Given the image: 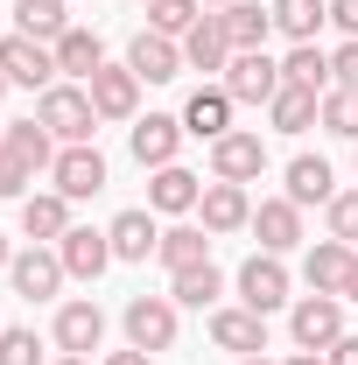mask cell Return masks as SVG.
Listing matches in <instances>:
<instances>
[{
	"instance_id": "cell-24",
	"label": "cell",
	"mask_w": 358,
	"mask_h": 365,
	"mask_svg": "<svg viewBox=\"0 0 358 365\" xmlns=\"http://www.w3.org/2000/svg\"><path fill=\"white\" fill-rule=\"evenodd\" d=\"M232 63V43H225L218 14H204L190 36H183V71H225Z\"/></svg>"
},
{
	"instance_id": "cell-28",
	"label": "cell",
	"mask_w": 358,
	"mask_h": 365,
	"mask_svg": "<svg viewBox=\"0 0 358 365\" xmlns=\"http://www.w3.org/2000/svg\"><path fill=\"white\" fill-rule=\"evenodd\" d=\"M49 49H56V78H85V85H91V71L106 63V49H98L91 29H63Z\"/></svg>"
},
{
	"instance_id": "cell-25",
	"label": "cell",
	"mask_w": 358,
	"mask_h": 365,
	"mask_svg": "<svg viewBox=\"0 0 358 365\" xmlns=\"http://www.w3.org/2000/svg\"><path fill=\"white\" fill-rule=\"evenodd\" d=\"M218 295H225V274L211 267V260L169 274V302H176V309H218Z\"/></svg>"
},
{
	"instance_id": "cell-6",
	"label": "cell",
	"mask_w": 358,
	"mask_h": 365,
	"mask_svg": "<svg viewBox=\"0 0 358 365\" xmlns=\"http://www.w3.org/2000/svg\"><path fill=\"white\" fill-rule=\"evenodd\" d=\"M49 182H56V197H98L106 190V155L91 148V140H78V148H56V162H49Z\"/></svg>"
},
{
	"instance_id": "cell-8",
	"label": "cell",
	"mask_w": 358,
	"mask_h": 365,
	"mask_svg": "<svg viewBox=\"0 0 358 365\" xmlns=\"http://www.w3.org/2000/svg\"><path fill=\"white\" fill-rule=\"evenodd\" d=\"M7 281H14V295H29V302H49L71 274H63V253H49V246H29V253H14L7 260Z\"/></svg>"
},
{
	"instance_id": "cell-37",
	"label": "cell",
	"mask_w": 358,
	"mask_h": 365,
	"mask_svg": "<svg viewBox=\"0 0 358 365\" xmlns=\"http://www.w3.org/2000/svg\"><path fill=\"white\" fill-rule=\"evenodd\" d=\"M0 365H43V337L36 330H0Z\"/></svg>"
},
{
	"instance_id": "cell-3",
	"label": "cell",
	"mask_w": 358,
	"mask_h": 365,
	"mask_svg": "<svg viewBox=\"0 0 358 365\" xmlns=\"http://www.w3.org/2000/svg\"><path fill=\"white\" fill-rule=\"evenodd\" d=\"M281 85H288V78H281V63H274L267 49H239V56L225 63V91H232V106H267Z\"/></svg>"
},
{
	"instance_id": "cell-46",
	"label": "cell",
	"mask_w": 358,
	"mask_h": 365,
	"mask_svg": "<svg viewBox=\"0 0 358 365\" xmlns=\"http://www.w3.org/2000/svg\"><path fill=\"white\" fill-rule=\"evenodd\" d=\"M56 365H91V359H71V351H63V359H56Z\"/></svg>"
},
{
	"instance_id": "cell-36",
	"label": "cell",
	"mask_w": 358,
	"mask_h": 365,
	"mask_svg": "<svg viewBox=\"0 0 358 365\" xmlns=\"http://www.w3.org/2000/svg\"><path fill=\"white\" fill-rule=\"evenodd\" d=\"M323 211H330V239L358 246V190H337V197H330Z\"/></svg>"
},
{
	"instance_id": "cell-44",
	"label": "cell",
	"mask_w": 358,
	"mask_h": 365,
	"mask_svg": "<svg viewBox=\"0 0 358 365\" xmlns=\"http://www.w3.org/2000/svg\"><path fill=\"white\" fill-rule=\"evenodd\" d=\"M281 365H330L323 351H295V359H281Z\"/></svg>"
},
{
	"instance_id": "cell-41",
	"label": "cell",
	"mask_w": 358,
	"mask_h": 365,
	"mask_svg": "<svg viewBox=\"0 0 358 365\" xmlns=\"http://www.w3.org/2000/svg\"><path fill=\"white\" fill-rule=\"evenodd\" d=\"M323 359H330V365H358V330H344V337H337Z\"/></svg>"
},
{
	"instance_id": "cell-2",
	"label": "cell",
	"mask_w": 358,
	"mask_h": 365,
	"mask_svg": "<svg viewBox=\"0 0 358 365\" xmlns=\"http://www.w3.org/2000/svg\"><path fill=\"white\" fill-rule=\"evenodd\" d=\"M288 337H295V351H330L344 337V295H302L288 309Z\"/></svg>"
},
{
	"instance_id": "cell-16",
	"label": "cell",
	"mask_w": 358,
	"mask_h": 365,
	"mask_svg": "<svg viewBox=\"0 0 358 365\" xmlns=\"http://www.w3.org/2000/svg\"><path fill=\"white\" fill-rule=\"evenodd\" d=\"M253 232H260V253H295L302 246V204H288V197L253 204Z\"/></svg>"
},
{
	"instance_id": "cell-31",
	"label": "cell",
	"mask_w": 358,
	"mask_h": 365,
	"mask_svg": "<svg viewBox=\"0 0 358 365\" xmlns=\"http://www.w3.org/2000/svg\"><path fill=\"white\" fill-rule=\"evenodd\" d=\"M323 21H330V0H274V29L288 43H316Z\"/></svg>"
},
{
	"instance_id": "cell-42",
	"label": "cell",
	"mask_w": 358,
	"mask_h": 365,
	"mask_svg": "<svg viewBox=\"0 0 358 365\" xmlns=\"http://www.w3.org/2000/svg\"><path fill=\"white\" fill-rule=\"evenodd\" d=\"M106 365H155V351H134V344H127V351H113Z\"/></svg>"
},
{
	"instance_id": "cell-38",
	"label": "cell",
	"mask_w": 358,
	"mask_h": 365,
	"mask_svg": "<svg viewBox=\"0 0 358 365\" xmlns=\"http://www.w3.org/2000/svg\"><path fill=\"white\" fill-rule=\"evenodd\" d=\"M29 182H36V169L14 148H0V197H29Z\"/></svg>"
},
{
	"instance_id": "cell-4",
	"label": "cell",
	"mask_w": 358,
	"mask_h": 365,
	"mask_svg": "<svg viewBox=\"0 0 358 365\" xmlns=\"http://www.w3.org/2000/svg\"><path fill=\"white\" fill-rule=\"evenodd\" d=\"M239 302H246L253 317H274V309L295 302V295H288V267H281V253H253V260L239 267Z\"/></svg>"
},
{
	"instance_id": "cell-10",
	"label": "cell",
	"mask_w": 358,
	"mask_h": 365,
	"mask_svg": "<svg viewBox=\"0 0 358 365\" xmlns=\"http://www.w3.org/2000/svg\"><path fill=\"white\" fill-rule=\"evenodd\" d=\"M85 91H91V106H98V120H134L140 113V78L127 63H98Z\"/></svg>"
},
{
	"instance_id": "cell-30",
	"label": "cell",
	"mask_w": 358,
	"mask_h": 365,
	"mask_svg": "<svg viewBox=\"0 0 358 365\" xmlns=\"http://www.w3.org/2000/svg\"><path fill=\"white\" fill-rule=\"evenodd\" d=\"M0 148H14L29 169H49V162H56V134H49L43 120H14V127H0Z\"/></svg>"
},
{
	"instance_id": "cell-19",
	"label": "cell",
	"mask_w": 358,
	"mask_h": 365,
	"mask_svg": "<svg viewBox=\"0 0 358 365\" xmlns=\"http://www.w3.org/2000/svg\"><path fill=\"white\" fill-rule=\"evenodd\" d=\"M352 253H358V246H344V239H316L310 260H302V281H310V295H344Z\"/></svg>"
},
{
	"instance_id": "cell-32",
	"label": "cell",
	"mask_w": 358,
	"mask_h": 365,
	"mask_svg": "<svg viewBox=\"0 0 358 365\" xmlns=\"http://www.w3.org/2000/svg\"><path fill=\"white\" fill-rule=\"evenodd\" d=\"M281 78L302 85V91H330V56H323L316 43H295V49H288V63H281Z\"/></svg>"
},
{
	"instance_id": "cell-40",
	"label": "cell",
	"mask_w": 358,
	"mask_h": 365,
	"mask_svg": "<svg viewBox=\"0 0 358 365\" xmlns=\"http://www.w3.org/2000/svg\"><path fill=\"white\" fill-rule=\"evenodd\" d=\"M330 21L344 29V43H358V0H330Z\"/></svg>"
},
{
	"instance_id": "cell-35",
	"label": "cell",
	"mask_w": 358,
	"mask_h": 365,
	"mask_svg": "<svg viewBox=\"0 0 358 365\" xmlns=\"http://www.w3.org/2000/svg\"><path fill=\"white\" fill-rule=\"evenodd\" d=\"M323 134L358 140V91H344V85H330V91H323Z\"/></svg>"
},
{
	"instance_id": "cell-1",
	"label": "cell",
	"mask_w": 358,
	"mask_h": 365,
	"mask_svg": "<svg viewBox=\"0 0 358 365\" xmlns=\"http://www.w3.org/2000/svg\"><path fill=\"white\" fill-rule=\"evenodd\" d=\"M36 120H43V127L63 140V148H78V140L98 134V106H91V91H85V85H49V91H43V106H36Z\"/></svg>"
},
{
	"instance_id": "cell-21",
	"label": "cell",
	"mask_w": 358,
	"mask_h": 365,
	"mask_svg": "<svg viewBox=\"0 0 358 365\" xmlns=\"http://www.w3.org/2000/svg\"><path fill=\"white\" fill-rule=\"evenodd\" d=\"M204 204V176H190V169H155V182H148V211H169V218H183V211H197Z\"/></svg>"
},
{
	"instance_id": "cell-39",
	"label": "cell",
	"mask_w": 358,
	"mask_h": 365,
	"mask_svg": "<svg viewBox=\"0 0 358 365\" xmlns=\"http://www.w3.org/2000/svg\"><path fill=\"white\" fill-rule=\"evenodd\" d=\"M330 85L358 91V43H344V49H337V56H330Z\"/></svg>"
},
{
	"instance_id": "cell-33",
	"label": "cell",
	"mask_w": 358,
	"mask_h": 365,
	"mask_svg": "<svg viewBox=\"0 0 358 365\" xmlns=\"http://www.w3.org/2000/svg\"><path fill=\"white\" fill-rule=\"evenodd\" d=\"M14 14H21V36H36V43H56V36L71 29L63 0H14Z\"/></svg>"
},
{
	"instance_id": "cell-26",
	"label": "cell",
	"mask_w": 358,
	"mask_h": 365,
	"mask_svg": "<svg viewBox=\"0 0 358 365\" xmlns=\"http://www.w3.org/2000/svg\"><path fill=\"white\" fill-rule=\"evenodd\" d=\"M337 197V176L323 155H295L288 162V204H330Z\"/></svg>"
},
{
	"instance_id": "cell-5",
	"label": "cell",
	"mask_w": 358,
	"mask_h": 365,
	"mask_svg": "<svg viewBox=\"0 0 358 365\" xmlns=\"http://www.w3.org/2000/svg\"><path fill=\"white\" fill-rule=\"evenodd\" d=\"M0 71H7V85H29V91H49L56 85V49L36 43V36H0Z\"/></svg>"
},
{
	"instance_id": "cell-9",
	"label": "cell",
	"mask_w": 358,
	"mask_h": 365,
	"mask_svg": "<svg viewBox=\"0 0 358 365\" xmlns=\"http://www.w3.org/2000/svg\"><path fill=\"white\" fill-rule=\"evenodd\" d=\"M127 71H134L140 85H169V78H183V43H176V36L140 29L134 43H127Z\"/></svg>"
},
{
	"instance_id": "cell-34",
	"label": "cell",
	"mask_w": 358,
	"mask_h": 365,
	"mask_svg": "<svg viewBox=\"0 0 358 365\" xmlns=\"http://www.w3.org/2000/svg\"><path fill=\"white\" fill-rule=\"evenodd\" d=\"M197 21H204V0H155V7H148V29H155V36H176V43Z\"/></svg>"
},
{
	"instance_id": "cell-7",
	"label": "cell",
	"mask_w": 358,
	"mask_h": 365,
	"mask_svg": "<svg viewBox=\"0 0 358 365\" xmlns=\"http://www.w3.org/2000/svg\"><path fill=\"white\" fill-rule=\"evenodd\" d=\"M127 344L134 351H169L176 344V302L169 295H134L127 302Z\"/></svg>"
},
{
	"instance_id": "cell-48",
	"label": "cell",
	"mask_w": 358,
	"mask_h": 365,
	"mask_svg": "<svg viewBox=\"0 0 358 365\" xmlns=\"http://www.w3.org/2000/svg\"><path fill=\"white\" fill-rule=\"evenodd\" d=\"M0 98H7V71H0Z\"/></svg>"
},
{
	"instance_id": "cell-11",
	"label": "cell",
	"mask_w": 358,
	"mask_h": 365,
	"mask_svg": "<svg viewBox=\"0 0 358 365\" xmlns=\"http://www.w3.org/2000/svg\"><path fill=\"white\" fill-rule=\"evenodd\" d=\"M197 211H204V232H211V239H218V232H246V225H253V197H246V182H218V176H211Z\"/></svg>"
},
{
	"instance_id": "cell-45",
	"label": "cell",
	"mask_w": 358,
	"mask_h": 365,
	"mask_svg": "<svg viewBox=\"0 0 358 365\" xmlns=\"http://www.w3.org/2000/svg\"><path fill=\"white\" fill-rule=\"evenodd\" d=\"M7 260H14V253H7V232H0V267H7Z\"/></svg>"
},
{
	"instance_id": "cell-29",
	"label": "cell",
	"mask_w": 358,
	"mask_h": 365,
	"mask_svg": "<svg viewBox=\"0 0 358 365\" xmlns=\"http://www.w3.org/2000/svg\"><path fill=\"white\" fill-rule=\"evenodd\" d=\"M155 260H162L169 274L204 267V260H211V232H197V225H169V232H162V246H155Z\"/></svg>"
},
{
	"instance_id": "cell-18",
	"label": "cell",
	"mask_w": 358,
	"mask_h": 365,
	"mask_svg": "<svg viewBox=\"0 0 358 365\" xmlns=\"http://www.w3.org/2000/svg\"><path fill=\"white\" fill-rule=\"evenodd\" d=\"M183 134H197V140H225V134H232V91H225V85L190 91V106H183Z\"/></svg>"
},
{
	"instance_id": "cell-27",
	"label": "cell",
	"mask_w": 358,
	"mask_h": 365,
	"mask_svg": "<svg viewBox=\"0 0 358 365\" xmlns=\"http://www.w3.org/2000/svg\"><path fill=\"white\" fill-rule=\"evenodd\" d=\"M106 239H113V260H148V253L162 246V232H155L148 211H120V218L106 225Z\"/></svg>"
},
{
	"instance_id": "cell-15",
	"label": "cell",
	"mask_w": 358,
	"mask_h": 365,
	"mask_svg": "<svg viewBox=\"0 0 358 365\" xmlns=\"http://www.w3.org/2000/svg\"><path fill=\"white\" fill-rule=\"evenodd\" d=\"M211 344H218V351H239V359H260V351H267V317H253L246 302H239V309H218V317H211Z\"/></svg>"
},
{
	"instance_id": "cell-43",
	"label": "cell",
	"mask_w": 358,
	"mask_h": 365,
	"mask_svg": "<svg viewBox=\"0 0 358 365\" xmlns=\"http://www.w3.org/2000/svg\"><path fill=\"white\" fill-rule=\"evenodd\" d=\"M344 302H358V253H352V274H344Z\"/></svg>"
},
{
	"instance_id": "cell-20",
	"label": "cell",
	"mask_w": 358,
	"mask_h": 365,
	"mask_svg": "<svg viewBox=\"0 0 358 365\" xmlns=\"http://www.w3.org/2000/svg\"><path fill=\"white\" fill-rule=\"evenodd\" d=\"M176 148H183V120H169V113L134 120V162H140V169H169Z\"/></svg>"
},
{
	"instance_id": "cell-14",
	"label": "cell",
	"mask_w": 358,
	"mask_h": 365,
	"mask_svg": "<svg viewBox=\"0 0 358 365\" xmlns=\"http://www.w3.org/2000/svg\"><path fill=\"white\" fill-rule=\"evenodd\" d=\"M56 253H63V274H71V281H98V274L113 267V239L91 232V225H71L56 239Z\"/></svg>"
},
{
	"instance_id": "cell-12",
	"label": "cell",
	"mask_w": 358,
	"mask_h": 365,
	"mask_svg": "<svg viewBox=\"0 0 358 365\" xmlns=\"http://www.w3.org/2000/svg\"><path fill=\"white\" fill-rule=\"evenodd\" d=\"M98 344H106V309H98V302H63V309H56V351L91 359Z\"/></svg>"
},
{
	"instance_id": "cell-17",
	"label": "cell",
	"mask_w": 358,
	"mask_h": 365,
	"mask_svg": "<svg viewBox=\"0 0 358 365\" xmlns=\"http://www.w3.org/2000/svg\"><path fill=\"white\" fill-rule=\"evenodd\" d=\"M218 29H225V43H232V56H239V49H267L274 7H260V0H232V7H218Z\"/></svg>"
},
{
	"instance_id": "cell-23",
	"label": "cell",
	"mask_w": 358,
	"mask_h": 365,
	"mask_svg": "<svg viewBox=\"0 0 358 365\" xmlns=\"http://www.w3.org/2000/svg\"><path fill=\"white\" fill-rule=\"evenodd\" d=\"M267 120H274V134H310L316 120H323V91L281 85V91L267 98Z\"/></svg>"
},
{
	"instance_id": "cell-50",
	"label": "cell",
	"mask_w": 358,
	"mask_h": 365,
	"mask_svg": "<svg viewBox=\"0 0 358 365\" xmlns=\"http://www.w3.org/2000/svg\"><path fill=\"white\" fill-rule=\"evenodd\" d=\"M140 7H155V0H140Z\"/></svg>"
},
{
	"instance_id": "cell-22",
	"label": "cell",
	"mask_w": 358,
	"mask_h": 365,
	"mask_svg": "<svg viewBox=\"0 0 358 365\" xmlns=\"http://www.w3.org/2000/svg\"><path fill=\"white\" fill-rule=\"evenodd\" d=\"M21 232H29L36 246H56V239L71 232V197H56V190H36V197H21Z\"/></svg>"
},
{
	"instance_id": "cell-47",
	"label": "cell",
	"mask_w": 358,
	"mask_h": 365,
	"mask_svg": "<svg viewBox=\"0 0 358 365\" xmlns=\"http://www.w3.org/2000/svg\"><path fill=\"white\" fill-rule=\"evenodd\" d=\"M204 7H232V0H204Z\"/></svg>"
},
{
	"instance_id": "cell-13",
	"label": "cell",
	"mask_w": 358,
	"mask_h": 365,
	"mask_svg": "<svg viewBox=\"0 0 358 365\" xmlns=\"http://www.w3.org/2000/svg\"><path fill=\"white\" fill-rule=\"evenodd\" d=\"M260 169H267V140H260V134L211 140V176H218V182H253Z\"/></svg>"
},
{
	"instance_id": "cell-49",
	"label": "cell",
	"mask_w": 358,
	"mask_h": 365,
	"mask_svg": "<svg viewBox=\"0 0 358 365\" xmlns=\"http://www.w3.org/2000/svg\"><path fill=\"white\" fill-rule=\"evenodd\" d=\"M246 365H274V359H246Z\"/></svg>"
}]
</instances>
